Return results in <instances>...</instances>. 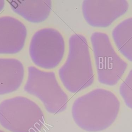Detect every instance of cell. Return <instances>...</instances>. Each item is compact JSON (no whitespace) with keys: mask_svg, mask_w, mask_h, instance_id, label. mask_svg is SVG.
<instances>
[{"mask_svg":"<svg viewBox=\"0 0 132 132\" xmlns=\"http://www.w3.org/2000/svg\"><path fill=\"white\" fill-rule=\"evenodd\" d=\"M120 107V102L113 93L97 88L75 100L72 115L81 129L89 132H97L112 125L118 117Z\"/></svg>","mask_w":132,"mask_h":132,"instance_id":"cell-1","label":"cell"},{"mask_svg":"<svg viewBox=\"0 0 132 132\" xmlns=\"http://www.w3.org/2000/svg\"><path fill=\"white\" fill-rule=\"evenodd\" d=\"M69 47L67 58L59 69L58 74L65 89L71 93H76L93 84L94 73L86 37L77 34L72 35Z\"/></svg>","mask_w":132,"mask_h":132,"instance_id":"cell-2","label":"cell"},{"mask_svg":"<svg viewBox=\"0 0 132 132\" xmlns=\"http://www.w3.org/2000/svg\"><path fill=\"white\" fill-rule=\"evenodd\" d=\"M44 124L41 109L28 98L18 96L0 103V124L10 132H40Z\"/></svg>","mask_w":132,"mask_h":132,"instance_id":"cell-3","label":"cell"},{"mask_svg":"<svg viewBox=\"0 0 132 132\" xmlns=\"http://www.w3.org/2000/svg\"><path fill=\"white\" fill-rule=\"evenodd\" d=\"M24 89L28 94L38 98L50 113H58L67 108L68 96L59 85L54 72L29 67Z\"/></svg>","mask_w":132,"mask_h":132,"instance_id":"cell-4","label":"cell"},{"mask_svg":"<svg viewBox=\"0 0 132 132\" xmlns=\"http://www.w3.org/2000/svg\"><path fill=\"white\" fill-rule=\"evenodd\" d=\"M98 81L104 85H116L124 74L127 63L113 48L109 36L94 32L90 37Z\"/></svg>","mask_w":132,"mask_h":132,"instance_id":"cell-5","label":"cell"},{"mask_svg":"<svg viewBox=\"0 0 132 132\" xmlns=\"http://www.w3.org/2000/svg\"><path fill=\"white\" fill-rule=\"evenodd\" d=\"M65 51L63 36L57 30L45 28L36 31L30 40L29 53L34 63L44 69L59 65Z\"/></svg>","mask_w":132,"mask_h":132,"instance_id":"cell-6","label":"cell"},{"mask_svg":"<svg viewBox=\"0 0 132 132\" xmlns=\"http://www.w3.org/2000/svg\"><path fill=\"white\" fill-rule=\"evenodd\" d=\"M128 7L126 0H84L81 9L84 18L90 25L106 27L124 14Z\"/></svg>","mask_w":132,"mask_h":132,"instance_id":"cell-7","label":"cell"},{"mask_svg":"<svg viewBox=\"0 0 132 132\" xmlns=\"http://www.w3.org/2000/svg\"><path fill=\"white\" fill-rule=\"evenodd\" d=\"M27 29L18 19L10 16L0 17V54H14L24 47Z\"/></svg>","mask_w":132,"mask_h":132,"instance_id":"cell-8","label":"cell"},{"mask_svg":"<svg viewBox=\"0 0 132 132\" xmlns=\"http://www.w3.org/2000/svg\"><path fill=\"white\" fill-rule=\"evenodd\" d=\"M24 76V66L20 60L0 58V95L18 90L23 82Z\"/></svg>","mask_w":132,"mask_h":132,"instance_id":"cell-9","label":"cell"},{"mask_svg":"<svg viewBox=\"0 0 132 132\" xmlns=\"http://www.w3.org/2000/svg\"><path fill=\"white\" fill-rule=\"evenodd\" d=\"M9 3L15 13L32 23L45 21L52 9L51 0H12Z\"/></svg>","mask_w":132,"mask_h":132,"instance_id":"cell-10","label":"cell"},{"mask_svg":"<svg viewBox=\"0 0 132 132\" xmlns=\"http://www.w3.org/2000/svg\"><path fill=\"white\" fill-rule=\"evenodd\" d=\"M112 36L120 52L132 62V17L118 24L113 29Z\"/></svg>","mask_w":132,"mask_h":132,"instance_id":"cell-11","label":"cell"},{"mask_svg":"<svg viewBox=\"0 0 132 132\" xmlns=\"http://www.w3.org/2000/svg\"><path fill=\"white\" fill-rule=\"evenodd\" d=\"M119 92L126 106L132 109V69L121 84Z\"/></svg>","mask_w":132,"mask_h":132,"instance_id":"cell-12","label":"cell"},{"mask_svg":"<svg viewBox=\"0 0 132 132\" xmlns=\"http://www.w3.org/2000/svg\"><path fill=\"white\" fill-rule=\"evenodd\" d=\"M5 5V1L4 0H0V11L3 9Z\"/></svg>","mask_w":132,"mask_h":132,"instance_id":"cell-13","label":"cell"},{"mask_svg":"<svg viewBox=\"0 0 132 132\" xmlns=\"http://www.w3.org/2000/svg\"><path fill=\"white\" fill-rule=\"evenodd\" d=\"M0 132H6V131H4V130H1V129H0Z\"/></svg>","mask_w":132,"mask_h":132,"instance_id":"cell-14","label":"cell"}]
</instances>
